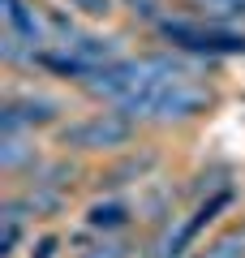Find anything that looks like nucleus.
I'll return each mask as SVG.
<instances>
[{
  "instance_id": "nucleus-1",
  "label": "nucleus",
  "mask_w": 245,
  "mask_h": 258,
  "mask_svg": "<svg viewBox=\"0 0 245 258\" xmlns=\"http://www.w3.org/2000/svg\"><path fill=\"white\" fill-rule=\"evenodd\" d=\"M125 116H134L138 125H155V129H172V125H190V120L207 116L215 108V95L207 91L202 82L194 78H172V82H159V86H146L138 95H125L120 103Z\"/></svg>"
},
{
  "instance_id": "nucleus-2",
  "label": "nucleus",
  "mask_w": 245,
  "mask_h": 258,
  "mask_svg": "<svg viewBox=\"0 0 245 258\" xmlns=\"http://www.w3.org/2000/svg\"><path fill=\"white\" fill-rule=\"evenodd\" d=\"M134 138H138V120L125 116L120 108H103L56 125V142L69 155H120L134 147Z\"/></svg>"
},
{
  "instance_id": "nucleus-3",
  "label": "nucleus",
  "mask_w": 245,
  "mask_h": 258,
  "mask_svg": "<svg viewBox=\"0 0 245 258\" xmlns=\"http://www.w3.org/2000/svg\"><path fill=\"white\" fill-rule=\"evenodd\" d=\"M155 30L176 52H190V56H245V30H236L232 22L163 18V22H155Z\"/></svg>"
},
{
  "instance_id": "nucleus-4",
  "label": "nucleus",
  "mask_w": 245,
  "mask_h": 258,
  "mask_svg": "<svg viewBox=\"0 0 245 258\" xmlns=\"http://www.w3.org/2000/svg\"><path fill=\"white\" fill-rule=\"evenodd\" d=\"M65 108L52 95H9L0 108V134H35V129L60 125Z\"/></svg>"
},
{
  "instance_id": "nucleus-5",
  "label": "nucleus",
  "mask_w": 245,
  "mask_h": 258,
  "mask_svg": "<svg viewBox=\"0 0 245 258\" xmlns=\"http://www.w3.org/2000/svg\"><path fill=\"white\" fill-rule=\"evenodd\" d=\"M155 164H159L155 151H120L108 168H99L95 189H99V194H112V189H125V185H138V181H146V176L155 172Z\"/></svg>"
},
{
  "instance_id": "nucleus-6",
  "label": "nucleus",
  "mask_w": 245,
  "mask_h": 258,
  "mask_svg": "<svg viewBox=\"0 0 245 258\" xmlns=\"http://www.w3.org/2000/svg\"><path fill=\"white\" fill-rule=\"evenodd\" d=\"M5 30H18L22 39H30L35 47H47L52 43V26H47V9L35 5V0H5Z\"/></svg>"
},
{
  "instance_id": "nucleus-7",
  "label": "nucleus",
  "mask_w": 245,
  "mask_h": 258,
  "mask_svg": "<svg viewBox=\"0 0 245 258\" xmlns=\"http://www.w3.org/2000/svg\"><path fill=\"white\" fill-rule=\"evenodd\" d=\"M78 176H82V168L73 164L69 155H60V159H39V164L26 172V185H52V189L69 194L73 185H78Z\"/></svg>"
},
{
  "instance_id": "nucleus-8",
  "label": "nucleus",
  "mask_w": 245,
  "mask_h": 258,
  "mask_svg": "<svg viewBox=\"0 0 245 258\" xmlns=\"http://www.w3.org/2000/svg\"><path fill=\"white\" fill-rule=\"evenodd\" d=\"M35 164H39V151L30 142V134H0V168L9 176L30 172Z\"/></svg>"
},
{
  "instance_id": "nucleus-9",
  "label": "nucleus",
  "mask_w": 245,
  "mask_h": 258,
  "mask_svg": "<svg viewBox=\"0 0 245 258\" xmlns=\"http://www.w3.org/2000/svg\"><path fill=\"white\" fill-rule=\"evenodd\" d=\"M129 220H134V207L125 198H103V203L86 207V228H95V232H120V228H129Z\"/></svg>"
},
{
  "instance_id": "nucleus-10",
  "label": "nucleus",
  "mask_w": 245,
  "mask_h": 258,
  "mask_svg": "<svg viewBox=\"0 0 245 258\" xmlns=\"http://www.w3.org/2000/svg\"><path fill=\"white\" fill-rule=\"evenodd\" d=\"M185 9H194L198 18H211V22H236L245 18V0H181Z\"/></svg>"
},
{
  "instance_id": "nucleus-11",
  "label": "nucleus",
  "mask_w": 245,
  "mask_h": 258,
  "mask_svg": "<svg viewBox=\"0 0 245 258\" xmlns=\"http://www.w3.org/2000/svg\"><path fill=\"white\" fill-rule=\"evenodd\" d=\"M194 258H245V232H241V228L219 232V237H211Z\"/></svg>"
},
{
  "instance_id": "nucleus-12",
  "label": "nucleus",
  "mask_w": 245,
  "mask_h": 258,
  "mask_svg": "<svg viewBox=\"0 0 245 258\" xmlns=\"http://www.w3.org/2000/svg\"><path fill=\"white\" fill-rule=\"evenodd\" d=\"M129 241L125 237H116V232H103V241L99 245H91V249H78V258H129Z\"/></svg>"
},
{
  "instance_id": "nucleus-13",
  "label": "nucleus",
  "mask_w": 245,
  "mask_h": 258,
  "mask_svg": "<svg viewBox=\"0 0 245 258\" xmlns=\"http://www.w3.org/2000/svg\"><path fill=\"white\" fill-rule=\"evenodd\" d=\"M134 18H142V22H163L168 13H163V0H120Z\"/></svg>"
},
{
  "instance_id": "nucleus-14",
  "label": "nucleus",
  "mask_w": 245,
  "mask_h": 258,
  "mask_svg": "<svg viewBox=\"0 0 245 258\" xmlns=\"http://www.w3.org/2000/svg\"><path fill=\"white\" fill-rule=\"evenodd\" d=\"M73 13H82V18H108V13H116V0H65Z\"/></svg>"
},
{
  "instance_id": "nucleus-15",
  "label": "nucleus",
  "mask_w": 245,
  "mask_h": 258,
  "mask_svg": "<svg viewBox=\"0 0 245 258\" xmlns=\"http://www.w3.org/2000/svg\"><path fill=\"white\" fill-rule=\"evenodd\" d=\"M56 249H60V237H56V232H43V237L30 245V258H56Z\"/></svg>"
}]
</instances>
